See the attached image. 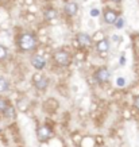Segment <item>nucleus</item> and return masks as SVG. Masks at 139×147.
Instances as JSON below:
<instances>
[{"label": "nucleus", "instance_id": "obj_1", "mask_svg": "<svg viewBox=\"0 0 139 147\" xmlns=\"http://www.w3.org/2000/svg\"><path fill=\"white\" fill-rule=\"evenodd\" d=\"M16 45L22 53H31L38 47V38L31 31H23L16 38Z\"/></svg>", "mask_w": 139, "mask_h": 147}, {"label": "nucleus", "instance_id": "obj_2", "mask_svg": "<svg viewBox=\"0 0 139 147\" xmlns=\"http://www.w3.org/2000/svg\"><path fill=\"white\" fill-rule=\"evenodd\" d=\"M53 62L59 67H66L72 63V54L65 49H59L57 51H54Z\"/></svg>", "mask_w": 139, "mask_h": 147}, {"label": "nucleus", "instance_id": "obj_3", "mask_svg": "<svg viewBox=\"0 0 139 147\" xmlns=\"http://www.w3.org/2000/svg\"><path fill=\"white\" fill-rule=\"evenodd\" d=\"M36 136L39 139V142H46L53 136V128L47 124L39 125L38 129H36Z\"/></svg>", "mask_w": 139, "mask_h": 147}, {"label": "nucleus", "instance_id": "obj_4", "mask_svg": "<svg viewBox=\"0 0 139 147\" xmlns=\"http://www.w3.org/2000/svg\"><path fill=\"white\" fill-rule=\"evenodd\" d=\"M109 77H111V73H109V70L105 66L99 67L94 71V80L99 84H107L109 81Z\"/></svg>", "mask_w": 139, "mask_h": 147}, {"label": "nucleus", "instance_id": "obj_5", "mask_svg": "<svg viewBox=\"0 0 139 147\" xmlns=\"http://www.w3.org/2000/svg\"><path fill=\"white\" fill-rule=\"evenodd\" d=\"M32 84L35 86L36 90H46L47 89V85H49V78L45 77L43 74H35L32 77Z\"/></svg>", "mask_w": 139, "mask_h": 147}, {"label": "nucleus", "instance_id": "obj_6", "mask_svg": "<svg viewBox=\"0 0 139 147\" xmlns=\"http://www.w3.org/2000/svg\"><path fill=\"white\" fill-rule=\"evenodd\" d=\"M76 42L80 47H89L92 45V38L85 32H78L76 35Z\"/></svg>", "mask_w": 139, "mask_h": 147}, {"label": "nucleus", "instance_id": "obj_7", "mask_svg": "<svg viewBox=\"0 0 139 147\" xmlns=\"http://www.w3.org/2000/svg\"><path fill=\"white\" fill-rule=\"evenodd\" d=\"M103 18H104V22L107 24H115L117 20V13L116 11H113L111 8H105L103 12Z\"/></svg>", "mask_w": 139, "mask_h": 147}, {"label": "nucleus", "instance_id": "obj_8", "mask_svg": "<svg viewBox=\"0 0 139 147\" xmlns=\"http://www.w3.org/2000/svg\"><path fill=\"white\" fill-rule=\"evenodd\" d=\"M77 12H78V4L74 3V1H69V3L63 5V13L69 18H73Z\"/></svg>", "mask_w": 139, "mask_h": 147}, {"label": "nucleus", "instance_id": "obj_9", "mask_svg": "<svg viewBox=\"0 0 139 147\" xmlns=\"http://www.w3.org/2000/svg\"><path fill=\"white\" fill-rule=\"evenodd\" d=\"M31 65L32 67H35L36 70H42L46 67V59L42 55H32L31 57Z\"/></svg>", "mask_w": 139, "mask_h": 147}, {"label": "nucleus", "instance_id": "obj_10", "mask_svg": "<svg viewBox=\"0 0 139 147\" xmlns=\"http://www.w3.org/2000/svg\"><path fill=\"white\" fill-rule=\"evenodd\" d=\"M43 18H45L46 22H54L55 19L58 18V11L54 7H47L43 11Z\"/></svg>", "mask_w": 139, "mask_h": 147}, {"label": "nucleus", "instance_id": "obj_11", "mask_svg": "<svg viewBox=\"0 0 139 147\" xmlns=\"http://www.w3.org/2000/svg\"><path fill=\"white\" fill-rule=\"evenodd\" d=\"M96 50L101 54H105L109 50V42L107 39H101L96 43Z\"/></svg>", "mask_w": 139, "mask_h": 147}, {"label": "nucleus", "instance_id": "obj_12", "mask_svg": "<svg viewBox=\"0 0 139 147\" xmlns=\"http://www.w3.org/2000/svg\"><path fill=\"white\" fill-rule=\"evenodd\" d=\"M3 115H4L5 119H9V120H11V119H15V116H16V111H15V107L9 104L8 107L5 108V111L3 112Z\"/></svg>", "mask_w": 139, "mask_h": 147}, {"label": "nucleus", "instance_id": "obj_13", "mask_svg": "<svg viewBox=\"0 0 139 147\" xmlns=\"http://www.w3.org/2000/svg\"><path fill=\"white\" fill-rule=\"evenodd\" d=\"M9 89V82L5 78L0 77V93H5Z\"/></svg>", "mask_w": 139, "mask_h": 147}, {"label": "nucleus", "instance_id": "obj_14", "mask_svg": "<svg viewBox=\"0 0 139 147\" xmlns=\"http://www.w3.org/2000/svg\"><path fill=\"white\" fill-rule=\"evenodd\" d=\"M9 105V102L5 100L3 96H0V113H3L5 111V108Z\"/></svg>", "mask_w": 139, "mask_h": 147}, {"label": "nucleus", "instance_id": "obj_15", "mask_svg": "<svg viewBox=\"0 0 139 147\" xmlns=\"http://www.w3.org/2000/svg\"><path fill=\"white\" fill-rule=\"evenodd\" d=\"M7 55H8V50L5 49L4 46L0 45V61H4L7 58Z\"/></svg>", "mask_w": 139, "mask_h": 147}, {"label": "nucleus", "instance_id": "obj_16", "mask_svg": "<svg viewBox=\"0 0 139 147\" xmlns=\"http://www.w3.org/2000/svg\"><path fill=\"white\" fill-rule=\"evenodd\" d=\"M123 23H124V22H123V19H119V18H117V20H116V23H115V26H116L117 27V28H121V27H123Z\"/></svg>", "mask_w": 139, "mask_h": 147}, {"label": "nucleus", "instance_id": "obj_17", "mask_svg": "<svg viewBox=\"0 0 139 147\" xmlns=\"http://www.w3.org/2000/svg\"><path fill=\"white\" fill-rule=\"evenodd\" d=\"M134 107L139 111V96H136V97L134 98Z\"/></svg>", "mask_w": 139, "mask_h": 147}, {"label": "nucleus", "instance_id": "obj_18", "mask_svg": "<svg viewBox=\"0 0 139 147\" xmlns=\"http://www.w3.org/2000/svg\"><path fill=\"white\" fill-rule=\"evenodd\" d=\"M117 84H119V86H123V84H124V80H123V78H119V80H117Z\"/></svg>", "mask_w": 139, "mask_h": 147}, {"label": "nucleus", "instance_id": "obj_19", "mask_svg": "<svg viewBox=\"0 0 139 147\" xmlns=\"http://www.w3.org/2000/svg\"><path fill=\"white\" fill-rule=\"evenodd\" d=\"M111 1H113V3H119L120 0H111Z\"/></svg>", "mask_w": 139, "mask_h": 147}, {"label": "nucleus", "instance_id": "obj_20", "mask_svg": "<svg viewBox=\"0 0 139 147\" xmlns=\"http://www.w3.org/2000/svg\"><path fill=\"white\" fill-rule=\"evenodd\" d=\"M0 131H1V128H0Z\"/></svg>", "mask_w": 139, "mask_h": 147}]
</instances>
